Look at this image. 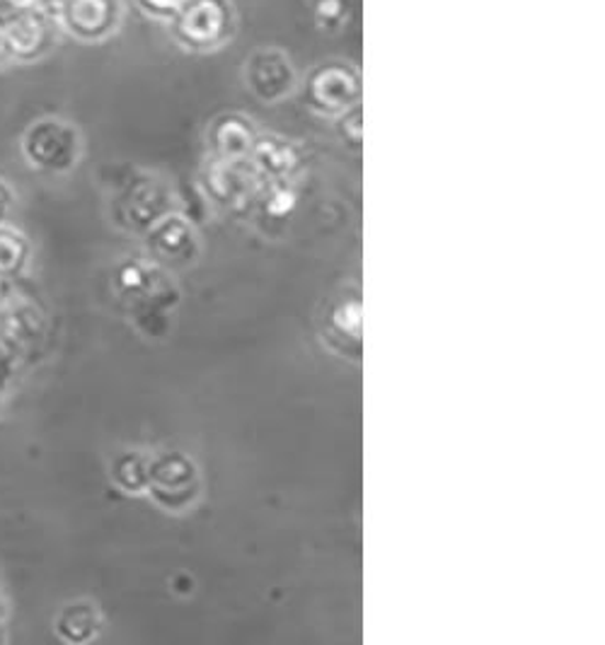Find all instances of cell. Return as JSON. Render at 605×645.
Here are the masks:
<instances>
[{"mask_svg":"<svg viewBox=\"0 0 605 645\" xmlns=\"http://www.w3.org/2000/svg\"><path fill=\"white\" fill-rule=\"evenodd\" d=\"M180 25L184 27L180 34L187 44L211 46L223 42L221 37L228 30V8L221 0H194L187 5Z\"/></svg>","mask_w":605,"mask_h":645,"instance_id":"cell-1","label":"cell"},{"mask_svg":"<svg viewBox=\"0 0 605 645\" xmlns=\"http://www.w3.org/2000/svg\"><path fill=\"white\" fill-rule=\"evenodd\" d=\"M112 5L110 0H74L70 3V27L76 25L82 34H98L110 27Z\"/></svg>","mask_w":605,"mask_h":645,"instance_id":"cell-2","label":"cell"}]
</instances>
